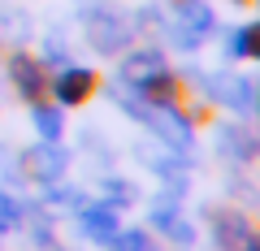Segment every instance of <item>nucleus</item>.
Wrapping results in <instances>:
<instances>
[{
	"mask_svg": "<svg viewBox=\"0 0 260 251\" xmlns=\"http://www.w3.org/2000/svg\"><path fill=\"white\" fill-rule=\"evenodd\" d=\"M160 69H165V52H160V48H130V52L121 56V65H117V83L139 91V87L148 83V78H156Z\"/></svg>",
	"mask_w": 260,
	"mask_h": 251,
	"instance_id": "0eeeda50",
	"label": "nucleus"
},
{
	"mask_svg": "<svg viewBox=\"0 0 260 251\" xmlns=\"http://www.w3.org/2000/svg\"><path fill=\"white\" fill-rule=\"evenodd\" d=\"M78 225H83V234L91 242H109L113 234L121 230L113 204H78Z\"/></svg>",
	"mask_w": 260,
	"mask_h": 251,
	"instance_id": "9d476101",
	"label": "nucleus"
},
{
	"mask_svg": "<svg viewBox=\"0 0 260 251\" xmlns=\"http://www.w3.org/2000/svg\"><path fill=\"white\" fill-rule=\"evenodd\" d=\"M44 204L48 208H78V204H83V195H78V191H74V186H52V182H48V195H44Z\"/></svg>",
	"mask_w": 260,
	"mask_h": 251,
	"instance_id": "6ab92c4d",
	"label": "nucleus"
},
{
	"mask_svg": "<svg viewBox=\"0 0 260 251\" xmlns=\"http://www.w3.org/2000/svg\"><path fill=\"white\" fill-rule=\"evenodd\" d=\"M30 35V13L26 9H13V5H0V39H26Z\"/></svg>",
	"mask_w": 260,
	"mask_h": 251,
	"instance_id": "4468645a",
	"label": "nucleus"
},
{
	"mask_svg": "<svg viewBox=\"0 0 260 251\" xmlns=\"http://www.w3.org/2000/svg\"><path fill=\"white\" fill-rule=\"evenodd\" d=\"M239 251H260V234H256V230H251V234H247V238H243V242H239Z\"/></svg>",
	"mask_w": 260,
	"mask_h": 251,
	"instance_id": "5701e85b",
	"label": "nucleus"
},
{
	"mask_svg": "<svg viewBox=\"0 0 260 251\" xmlns=\"http://www.w3.org/2000/svg\"><path fill=\"white\" fill-rule=\"evenodd\" d=\"M160 230H165V234H169V238H174V242H191V238H195L191 221H182V212H178V217H169V221L160 225Z\"/></svg>",
	"mask_w": 260,
	"mask_h": 251,
	"instance_id": "412c9836",
	"label": "nucleus"
},
{
	"mask_svg": "<svg viewBox=\"0 0 260 251\" xmlns=\"http://www.w3.org/2000/svg\"><path fill=\"white\" fill-rule=\"evenodd\" d=\"M83 35L100 56H121V48L130 44L135 26H130V13L109 9V5H95V9L83 13Z\"/></svg>",
	"mask_w": 260,
	"mask_h": 251,
	"instance_id": "f257e3e1",
	"label": "nucleus"
},
{
	"mask_svg": "<svg viewBox=\"0 0 260 251\" xmlns=\"http://www.w3.org/2000/svg\"><path fill=\"white\" fill-rule=\"evenodd\" d=\"M48 91L56 95V104L61 109H70V104H83L87 95L95 91V74L87 65H61V74L48 83Z\"/></svg>",
	"mask_w": 260,
	"mask_h": 251,
	"instance_id": "6e6552de",
	"label": "nucleus"
},
{
	"mask_svg": "<svg viewBox=\"0 0 260 251\" xmlns=\"http://www.w3.org/2000/svg\"><path fill=\"white\" fill-rule=\"evenodd\" d=\"M30 121H35L39 139H61V130H65V113H61V109H52V104H44V100H35V109H30Z\"/></svg>",
	"mask_w": 260,
	"mask_h": 251,
	"instance_id": "ddd939ff",
	"label": "nucleus"
},
{
	"mask_svg": "<svg viewBox=\"0 0 260 251\" xmlns=\"http://www.w3.org/2000/svg\"><path fill=\"white\" fill-rule=\"evenodd\" d=\"M9 165H18V160H13V152L0 143V177H5V182H18V169H9Z\"/></svg>",
	"mask_w": 260,
	"mask_h": 251,
	"instance_id": "4be33fe9",
	"label": "nucleus"
},
{
	"mask_svg": "<svg viewBox=\"0 0 260 251\" xmlns=\"http://www.w3.org/2000/svg\"><path fill=\"white\" fill-rule=\"evenodd\" d=\"M160 143H169V152H191L195 130H191V117H182L178 104H152L148 121H143Z\"/></svg>",
	"mask_w": 260,
	"mask_h": 251,
	"instance_id": "20e7f679",
	"label": "nucleus"
},
{
	"mask_svg": "<svg viewBox=\"0 0 260 251\" xmlns=\"http://www.w3.org/2000/svg\"><path fill=\"white\" fill-rule=\"evenodd\" d=\"M9 78H13V87H18V95L22 100H44L48 95V65L39 61V56H30V52H13L9 56Z\"/></svg>",
	"mask_w": 260,
	"mask_h": 251,
	"instance_id": "39448f33",
	"label": "nucleus"
},
{
	"mask_svg": "<svg viewBox=\"0 0 260 251\" xmlns=\"http://www.w3.org/2000/svg\"><path fill=\"white\" fill-rule=\"evenodd\" d=\"M213 30H217V13L208 0H178V13L169 22V39L178 52H200V44Z\"/></svg>",
	"mask_w": 260,
	"mask_h": 251,
	"instance_id": "7ed1b4c3",
	"label": "nucleus"
},
{
	"mask_svg": "<svg viewBox=\"0 0 260 251\" xmlns=\"http://www.w3.org/2000/svg\"><path fill=\"white\" fill-rule=\"evenodd\" d=\"M104 247H109V251H152V242H148L143 230H117Z\"/></svg>",
	"mask_w": 260,
	"mask_h": 251,
	"instance_id": "f3484780",
	"label": "nucleus"
},
{
	"mask_svg": "<svg viewBox=\"0 0 260 251\" xmlns=\"http://www.w3.org/2000/svg\"><path fill=\"white\" fill-rule=\"evenodd\" d=\"M217 152L225 160H234V165H251V156H256V134H251V126H243V121L221 126L217 130Z\"/></svg>",
	"mask_w": 260,
	"mask_h": 251,
	"instance_id": "1a4fd4ad",
	"label": "nucleus"
},
{
	"mask_svg": "<svg viewBox=\"0 0 260 251\" xmlns=\"http://www.w3.org/2000/svg\"><path fill=\"white\" fill-rule=\"evenodd\" d=\"M213 230H217V247L221 251H239V242L251 234V221L243 212H234V208H225V212L213 217Z\"/></svg>",
	"mask_w": 260,
	"mask_h": 251,
	"instance_id": "9b49d317",
	"label": "nucleus"
},
{
	"mask_svg": "<svg viewBox=\"0 0 260 251\" xmlns=\"http://www.w3.org/2000/svg\"><path fill=\"white\" fill-rule=\"evenodd\" d=\"M139 95L148 104H178V78L169 74V69H160L156 78H148V83L139 87Z\"/></svg>",
	"mask_w": 260,
	"mask_h": 251,
	"instance_id": "f8f14e48",
	"label": "nucleus"
},
{
	"mask_svg": "<svg viewBox=\"0 0 260 251\" xmlns=\"http://www.w3.org/2000/svg\"><path fill=\"white\" fill-rule=\"evenodd\" d=\"M251 52H256V26L243 22V26H234L230 39H225V56H230V61H247Z\"/></svg>",
	"mask_w": 260,
	"mask_h": 251,
	"instance_id": "2eb2a0df",
	"label": "nucleus"
},
{
	"mask_svg": "<svg viewBox=\"0 0 260 251\" xmlns=\"http://www.w3.org/2000/svg\"><path fill=\"white\" fill-rule=\"evenodd\" d=\"M182 212V186H165V191H160L156 195V204H152V225H165L169 217H178Z\"/></svg>",
	"mask_w": 260,
	"mask_h": 251,
	"instance_id": "dca6fc26",
	"label": "nucleus"
},
{
	"mask_svg": "<svg viewBox=\"0 0 260 251\" xmlns=\"http://www.w3.org/2000/svg\"><path fill=\"white\" fill-rule=\"evenodd\" d=\"M186 78H195V87L208 95L213 104H225L239 117H251L256 113V83L247 74H200V69H186Z\"/></svg>",
	"mask_w": 260,
	"mask_h": 251,
	"instance_id": "f03ea898",
	"label": "nucleus"
},
{
	"mask_svg": "<svg viewBox=\"0 0 260 251\" xmlns=\"http://www.w3.org/2000/svg\"><path fill=\"white\" fill-rule=\"evenodd\" d=\"M139 199V191H135V182H126V177H109V199L104 204H113V208H126V204H135Z\"/></svg>",
	"mask_w": 260,
	"mask_h": 251,
	"instance_id": "a211bd4d",
	"label": "nucleus"
},
{
	"mask_svg": "<svg viewBox=\"0 0 260 251\" xmlns=\"http://www.w3.org/2000/svg\"><path fill=\"white\" fill-rule=\"evenodd\" d=\"M18 221H22V204L13 195L0 191V234H5V230H18Z\"/></svg>",
	"mask_w": 260,
	"mask_h": 251,
	"instance_id": "aec40b11",
	"label": "nucleus"
},
{
	"mask_svg": "<svg viewBox=\"0 0 260 251\" xmlns=\"http://www.w3.org/2000/svg\"><path fill=\"white\" fill-rule=\"evenodd\" d=\"M22 160H26V173L48 186V182H61L65 165H70V152L61 148V139H44V143H35L30 152H22Z\"/></svg>",
	"mask_w": 260,
	"mask_h": 251,
	"instance_id": "423d86ee",
	"label": "nucleus"
}]
</instances>
